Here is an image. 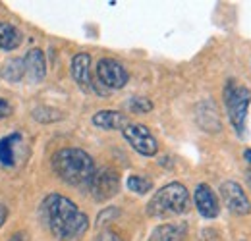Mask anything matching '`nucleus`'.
Instances as JSON below:
<instances>
[{
    "instance_id": "25",
    "label": "nucleus",
    "mask_w": 251,
    "mask_h": 241,
    "mask_svg": "<svg viewBox=\"0 0 251 241\" xmlns=\"http://www.w3.org/2000/svg\"><path fill=\"white\" fill-rule=\"evenodd\" d=\"M6 218H8V209L0 203V228L4 226V222H6Z\"/></svg>"
},
{
    "instance_id": "23",
    "label": "nucleus",
    "mask_w": 251,
    "mask_h": 241,
    "mask_svg": "<svg viewBox=\"0 0 251 241\" xmlns=\"http://www.w3.org/2000/svg\"><path fill=\"white\" fill-rule=\"evenodd\" d=\"M10 114H12V106H10V102L4 100V98L0 96V118H6V116H10Z\"/></svg>"
},
{
    "instance_id": "14",
    "label": "nucleus",
    "mask_w": 251,
    "mask_h": 241,
    "mask_svg": "<svg viewBox=\"0 0 251 241\" xmlns=\"http://www.w3.org/2000/svg\"><path fill=\"white\" fill-rule=\"evenodd\" d=\"M22 33L12 24H0V48L2 50H14L22 45Z\"/></svg>"
},
{
    "instance_id": "5",
    "label": "nucleus",
    "mask_w": 251,
    "mask_h": 241,
    "mask_svg": "<svg viewBox=\"0 0 251 241\" xmlns=\"http://www.w3.org/2000/svg\"><path fill=\"white\" fill-rule=\"evenodd\" d=\"M120 189V176L112 168H100L99 172L95 170V176L89 183V191L93 195L95 201L104 203L112 199Z\"/></svg>"
},
{
    "instance_id": "13",
    "label": "nucleus",
    "mask_w": 251,
    "mask_h": 241,
    "mask_svg": "<svg viewBox=\"0 0 251 241\" xmlns=\"http://www.w3.org/2000/svg\"><path fill=\"white\" fill-rule=\"evenodd\" d=\"M93 123L100 129H124L127 125V116L116 110H100L93 116Z\"/></svg>"
},
{
    "instance_id": "26",
    "label": "nucleus",
    "mask_w": 251,
    "mask_h": 241,
    "mask_svg": "<svg viewBox=\"0 0 251 241\" xmlns=\"http://www.w3.org/2000/svg\"><path fill=\"white\" fill-rule=\"evenodd\" d=\"M244 158L251 164V149H246V151H244Z\"/></svg>"
},
{
    "instance_id": "4",
    "label": "nucleus",
    "mask_w": 251,
    "mask_h": 241,
    "mask_svg": "<svg viewBox=\"0 0 251 241\" xmlns=\"http://www.w3.org/2000/svg\"><path fill=\"white\" fill-rule=\"evenodd\" d=\"M250 102H251V91L248 87L236 83L234 79H230L226 83V87H224V104H226L228 118L232 121L234 129L238 131V135H244Z\"/></svg>"
},
{
    "instance_id": "11",
    "label": "nucleus",
    "mask_w": 251,
    "mask_h": 241,
    "mask_svg": "<svg viewBox=\"0 0 251 241\" xmlns=\"http://www.w3.org/2000/svg\"><path fill=\"white\" fill-rule=\"evenodd\" d=\"M24 68H25V75L29 77L31 83H41L47 75V60H45L43 50L31 48L24 58Z\"/></svg>"
},
{
    "instance_id": "8",
    "label": "nucleus",
    "mask_w": 251,
    "mask_h": 241,
    "mask_svg": "<svg viewBox=\"0 0 251 241\" xmlns=\"http://www.w3.org/2000/svg\"><path fill=\"white\" fill-rule=\"evenodd\" d=\"M220 197H222L224 205L236 214H250L251 212L250 199H248L246 191L242 189V185L236 181H224L220 185Z\"/></svg>"
},
{
    "instance_id": "3",
    "label": "nucleus",
    "mask_w": 251,
    "mask_h": 241,
    "mask_svg": "<svg viewBox=\"0 0 251 241\" xmlns=\"http://www.w3.org/2000/svg\"><path fill=\"white\" fill-rule=\"evenodd\" d=\"M189 209V193L186 185L172 181L158 189L147 205V214L153 218H168L184 214Z\"/></svg>"
},
{
    "instance_id": "10",
    "label": "nucleus",
    "mask_w": 251,
    "mask_h": 241,
    "mask_svg": "<svg viewBox=\"0 0 251 241\" xmlns=\"http://www.w3.org/2000/svg\"><path fill=\"white\" fill-rule=\"evenodd\" d=\"M72 75H74V81L79 85V89L89 93L95 89L93 77H91V56L81 52V54H75L74 60H72Z\"/></svg>"
},
{
    "instance_id": "24",
    "label": "nucleus",
    "mask_w": 251,
    "mask_h": 241,
    "mask_svg": "<svg viewBox=\"0 0 251 241\" xmlns=\"http://www.w3.org/2000/svg\"><path fill=\"white\" fill-rule=\"evenodd\" d=\"M8 241H29V238H27V232H16Z\"/></svg>"
},
{
    "instance_id": "1",
    "label": "nucleus",
    "mask_w": 251,
    "mask_h": 241,
    "mask_svg": "<svg viewBox=\"0 0 251 241\" xmlns=\"http://www.w3.org/2000/svg\"><path fill=\"white\" fill-rule=\"evenodd\" d=\"M41 214L45 224L49 226L50 234L60 241H75L85 236L89 228V218L85 212L79 211V207L70 201L64 195H49L43 205Z\"/></svg>"
},
{
    "instance_id": "22",
    "label": "nucleus",
    "mask_w": 251,
    "mask_h": 241,
    "mask_svg": "<svg viewBox=\"0 0 251 241\" xmlns=\"http://www.w3.org/2000/svg\"><path fill=\"white\" fill-rule=\"evenodd\" d=\"M97 241H124V240H122L114 230H104V232L99 234Z\"/></svg>"
},
{
    "instance_id": "21",
    "label": "nucleus",
    "mask_w": 251,
    "mask_h": 241,
    "mask_svg": "<svg viewBox=\"0 0 251 241\" xmlns=\"http://www.w3.org/2000/svg\"><path fill=\"white\" fill-rule=\"evenodd\" d=\"M199 241H220V236L217 230H213V228H205V230H201Z\"/></svg>"
},
{
    "instance_id": "16",
    "label": "nucleus",
    "mask_w": 251,
    "mask_h": 241,
    "mask_svg": "<svg viewBox=\"0 0 251 241\" xmlns=\"http://www.w3.org/2000/svg\"><path fill=\"white\" fill-rule=\"evenodd\" d=\"M25 73V68H24V58H12L8 60L2 70H0V75L6 79V81H12V83H18Z\"/></svg>"
},
{
    "instance_id": "9",
    "label": "nucleus",
    "mask_w": 251,
    "mask_h": 241,
    "mask_svg": "<svg viewBox=\"0 0 251 241\" xmlns=\"http://www.w3.org/2000/svg\"><path fill=\"white\" fill-rule=\"evenodd\" d=\"M195 207L203 218H217L220 212L219 199L207 183H199L195 189Z\"/></svg>"
},
{
    "instance_id": "17",
    "label": "nucleus",
    "mask_w": 251,
    "mask_h": 241,
    "mask_svg": "<svg viewBox=\"0 0 251 241\" xmlns=\"http://www.w3.org/2000/svg\"><path fill=\"white\" fill-rule=\"evenodd\" d=\"M127 108L135 114H147L153 110V102L147 96H131L127 100Z\"/></svg>"
},
{
    "instance_id": "12",
    "label": "nucleus",
    "mask_w": 251,
    "mask_h": 241,
    "mask_svg": "<svg viewBox=\"0 0 251 241\" xmlns=\"http://www.w3.org/2000/svg\"><path fill=\"white\" fill-rule=\"evenodd\" d=\"M188 234V226L180 224H160L153 230L149 241H184Z\"/></svg>"
},
{
    "instance_id": "7",
    "label": "nucleus",
    "mask_w": 251,
    "mask_h": 241,
    "mask_svg": "<svg viewBox=\"0 0 251 241\" xmlns=\"http://www.w3.org/2000/svg\"><path fill=\"white\" fill-rule=\"evenodd\" d=\"M97 75L100 85H104L106 89H122L129 79L124 66L112 58H102L97 64Z\"/></svg>"
},
{
    "instance_id": "19",
    "label": "nucleus",
    "mask_w": 251,
    "mask_h": 241,
    "mask_svg": "<svg viewBox=\"0 0 251 241\" xmlns=\"http://www.w3.org/2000/svg\"><path fill=\"white\" fill-rule=\"evenodd\" d=\"M33 118L39 121H54V120H60L62 114L58 110H52V108H37L33 112Z\"/></svg>"
},
{
    "instance_id": "20",
    "label": "nucleus",
    "mask_w": 251,
    "mask_h": 241,
    "mask_svg": "<svg viewBox=\"0 0 251 241\" xmlns=\"http://www.w3.org/2000/svg\"><path fill=\"white\" fill-rule=\"evenodd\" d=\"M118 214H120L118 209H106V211H102L100 214H99V218H97V226H99V228L104 226L106 222H110L112 216H118Z\"/></svg>"
},
{
    "instance_id": "15",
    "label": "nucleus",
    "mask_w": 251,
    "mask_h": 241,
    "mask_svg": "<svg viewBox=\"0 0 251 241\" xmlns=\"http://www.w3.org/2000/svg\"><path fill=\"white\" fill-rule=\"evenodd\" d=\"M20 141H22V135L20 133H10V135H6V137L0 139V164H4V166H14L16 164L14 147Z\"/></svg>"
},
{
    "instance_id": "27",
    "label": "nucleus",
    "mask_w": 251,
    "mask_h": 241,
    "mask_svg": "<svg viewBox=\"0 0 251 241\" xmlns=\"http://www.w3.org/2000/svg\"><path fill=\"white\" fill-rule=\"evenodd\" d=\"M248 187H250L251 191V172H248Z\"/></svg>"
},
{
    "instance_id": "18",
    "label": "nucleus",
    "mask_w": 251,
    "mask_h": 241,
    "mask_svg": "<svg viewBox=\"0 0 251 241\" xmlns=\"http://www.w3.org/2000/svg\"><path fill=\"white\" fill-rule=\"evenodd\" d=\"M127 187L133 191V193H139V195H145L147 191L153 189V183L147 178H141V176H129L127 178Z\"/></svg>"
},
{
    "instance_id": "2",
    "label": "nucleus",
    "mask_w": 251,
    "mask_h": 241,
    "mask_svg": "<svg viewBox=\"0 0 251 241\" xmlns=\"http://www.w3.org/2000/svg\"><path fill=\"white\" fill-rule=\"evenodd\" d=\"M52 168L60 180L75 187L89 185L95 176L93 158L85 151L74 147L60 149L56 152L52 156Z\"/></svg>"
},
{
    "instance_id": "6",
    "label": "nucleus",
    "mask_w": 251,
    "mask_h": 241,
    "mask_svg": "<svg viewBox=\"0 0 251 241\" xmlns=\"http://www.w3.org/2000/svg\"><path fill=\"white\" fill-rule=\"evenodd\" d=\"M122 133H124L126 141L139 152V154H143V156L157 154L158 143L157 139L153 137V133L149 131L147 125H143V123H127L124 129H122Z\"/></svg>"
}]
</instances>
